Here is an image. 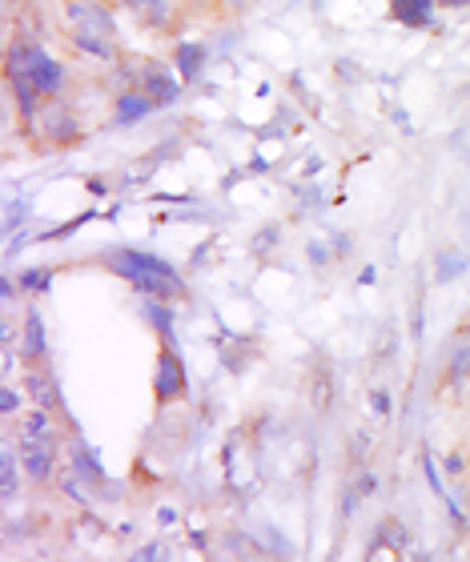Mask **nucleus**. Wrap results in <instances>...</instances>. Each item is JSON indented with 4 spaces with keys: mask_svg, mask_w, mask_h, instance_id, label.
Returning <instances> with one entry per match:
<instances>
[{
    "mask_svg": "<svg viewBox=\"0 0 470 562\" xmlns=\"http://www.w3.org/2000/svg\"><path fill=\"white\" fill-rule=\"evenodd\" d=\"M17 438L21 442H57V422H53V410H29L17 426Z\"/></svg>",
    "mask_w": 470,
    "mask_h": 562,
    "instance_id": "5",
    "label": "nucleus"
},
{
    "mask_svg": "<svg viewBox=\"0 0 470 562\" xmlns=\"http://www.w3.org/2000/svg\"><path fill=\"white\" fill-rule=\"evenodd\" d=\"M125 9H133L141 21L149 25H165V9H169V0H125Z\"/></svg>",
    "mask_w": 470,
    "mask_h": 562,
    "instance_id": "13",
    "label": "nucleus"
},
{
    "mask_svg": "<svg viewBox=\"0 0 470 562\" xmlns=\"http://www.w3.org/2000/svg\"><path fill=\"white\" fill-rule=\"evenodd\" d=\"M109 265H113L117 273H125V277L133 281V286H137L141 294H149V298L173 302V298H181V294H185L181 277H177L165 261H157V257H149V253L121 249V253H113V257H109Z\"/></svg>",
    "mask_w": 470,
    "mask_h": 562,
    "instance_id": "1",
    "label": "nucleus"
},
{
    "mask_svg": "<svg viewBox=\"0 0 470 562\" xmlns=\"http://www.w3.org/2000/svg\"><path fill=\"white\" fill-rule=\"evenodd\" d=\"M470 374V334H462L450 350V362H446V378H466Z\"/></svg>",
    "mask_w": 470,
    "mask_h": 562,
    "instance_id": "12",
    "label": "nucleus"
},
{
    "mask_svg": "<svg viewBox=\"0 0 470 562\" xmlns=\"http://www.w3.org/2000/svg\"><path fill=\"white\" fill-rule=\"evenodd\" d=\"M225 5H229L233 13H242V9H250V5H254V0H225Z\"/></svg>",
    "mask_w": 470,
    "mask_h": 562,
    "instance_id": "18",
    "label": "nucleus"
},
{
    "mask_svg": "<svg viewBox=\"0 0 470 562\" xmlns=\"http://www.w3.org/2000/svg\"><path fill=\"white\" fill-rule=\"evenodd\" d=\"M29 394H33V402L41 406V410H57L61 406V398H57V390H53V382L45 378V374H29Z\"/></svg>",
    "mask_w": 470,
    "mask_h": 562,
    "instance_id": "10",
    "label": "nucleus"
},
{
    "mask_svg": "<svg viewBox=\"0 0 470 562\" xmlns=\"http://www.w3.org/2000/svg\"><path fill=\"white\" fill-rule=\"evenodd\" d=\"M430 9H434V0H390L394 21H402L406 29H422L430 21Z\"/></svg>",
    "mask_w": 470,
    "mask_h": 562,
    "instance_id": "8",
    "label": "nucleus"
},
{
    "mask_svg": "<svg viewBox=\"0 0 470 562\" xmlns=\"http://www.w3.org/2000/svg\"><path fill=\"white\" fill-rule=\"evenodd\" d=\"M185 394V366L173 350H161L157 358V402H173Z\"/></svg>",
    "mask_w": 470,
    "mask_h": 562,
    "instance_id": "3",
    "label": "nucleus"
},
{
    "mask_svg": "<svg viewBox=\"0 0 470 562\" xmlns=\"http://www.w3.org/2000/svg\"><path fill=\"white\" fill-rule=\"evenodd\" d=\"M45 129H49V137H53V145H69V141H77V117L69 113V109H61V105H49L45 109Z\"/></svg>",
    "mask_w": 470,
    "mask_h": 562,
    "instance_id": "7",
    "label": "nucleus"
},
{
    "mask_svg": "<svg viewBox=\"0 0 470 562\" xmlns=\"http://www.w3.org/2000/svg\"><path fill=\"white\" fill-rule=\"evenodd\" d=\"M21 466L33 482H49L57 466V442H21Z\"/></svg>",
    "mask_w": 470,
    "mask_h": 562,
    "instance_id": "4",
    "label": "nucleus"
},
{
    "mask_svg": "<svg viewBox=\"0 0 470 562\" xmlns=\"http://www.w3.org/2000/svg\"><path fill=\"white\" fill-rule=\"evenodd\" d=\"M141 93H145L153 105H169V101H177V81H173L165 69H145V73H141Z\"/></svg>",
    "mask_w": 470,
    "mask_h": 562,
    "instance_id": "6",
    "label": "nucleus"
},
{
    "mask_svg": "<svg viewBox=\"0 0 470 562\" xmlns=\"http://www.w3.org/2000/svg\"><path fill=\"white\" fill-rule=\"evenodd\" d=\"M69 29H73V41H77L85 53L113 57L117 21H113V13H109L105 0H93V5H69Z\"/></svg>",
    "mask_w": 470,
    "mask_h": 562,
    "instance_id": "2",
    "label": "nucleus"
},
{
    "mask_svg": "<svg viewBox=\"0 0 470 562\" xmlns=\"http://www.w3.org/2000/svg\"><path fill=\"white\" fill-rule=\"evenodd\" d=\"M17 494V454L5 450L0 454V498H13Z\"/></svg>",
    "mask_w": 470,
    "mask_h": 562,
    "instance_id": "14",
    "label": "nucleus"
},
{
    "mask_svg": "<svg viewBox=\"0 0 470 562\" xmlns=\"http://www.w3.org/2000/svg\"><path fill=\"white\" fill-rule=\"evenodd\" d=\"M45 354V330H41V318L29 314L25 322V358H41Z\"/></svg>",
    "mask_w": 470,
    "mask_h": 562,
    "instance_id": "15",
    "label": "nucleus"
},
{
    "mask_svg": "<svg viewBox=\"0 0 470 562\" xmlns=\"http://www.w3.org/2000/svg\"><path fill=\"white\" fill-rule=\"evenodd\" d=\"M153 109V101L145 97V93H125V97H117V121H137V117H145Z\"/></svg>",
    "mask_w": 470,
    "mask_h": 562,
    "instance_id": "11",
    "label": "nucleus"
},
{
    "mask_svg": "<svg viewBox=\"0 0 470 562\" xmlns=\"http://www.w3.org/2000/svg\"><path fill=\"white\" fill-rule=\"evenodd\" d=\"M33 85H37V89H41V93L49 97V93H57V89L65 85V69H61V65L53 61V57H45V65H41V69L33 73Z\"/></svg>",
    "mask_w": 470,
    "mask_h": 562,
    "instance_id": "9",
    "label": "nucleus"
},
{
    "mask_svg": "<svg viewBox=\"0 0 470 562\" xmlns=\"http://www.w3.org/2000/svg\"><path fill=\"white\" fill-rule=\"evenodd\" d=\"M69 5H93V0H69Z\"/></svg>",
    "mask_w": 470,
    "mask_h": 562,
    "instance_id": "19",
    "label": "nucleus"
},
{
    "mask_svg": "<svg viewBox=\"0 0 470 562\" xmlns=\"http://www.w3.org/2000/svg\"><path fill=\"white\" fill-rule=\"evenodd\" d=\"M201 57H205V53H201L197 45H193V49H181V53H177V65H181V73H185V77H197V69H201Z\"/></svg>",
    "mask_w": 470,
    "mask_h": 562,
    "instance_id": "16",
    "label": "nucleus"
},
{
    "mask_svg": "<svg viewBox=\"0 0 470 562\" xmlns=\"http://www.w3.org/2000/svg\"><path fill=\"white\" fill-rule=\"evenodd\" d=\"M0 406H5V414H13V410H17V394H13V390H5V398H0Z\"/></svg>",
    "mask_w": 470,
    "mask_h": 562,
    "instance_id": "17",
    "label": "nucleus"
}]
</instances>
